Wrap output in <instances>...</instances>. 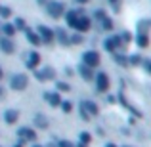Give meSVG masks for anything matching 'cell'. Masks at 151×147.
I'll return each instance as SVG.
<instances>
[{"label": "cell", "instance_id": "cell-1", "mask_svg": "<svg viewBox=\"0 0 151 147\" xmlns=\"http://www.w3.org/2000/svg\"><path fill=\"white\" fill-rule=\"evenodd\" d=\"M61 4H55V6H50V11H52V15H59L61 14Z\"/></svg>", "mask_w": 151, "mask_h": 147}, {"label": "cell", "instance_id": "cell-2", "mask_svg": "<svg viewBox=\"0 0 151 147\" xmlns=\"http://www.w3.org/2000/svg\"><path fill=\"white\" fill-rule=\"evenodd\" d=\"M40 33H42V37H44L46 40H50V38H52V34H50V29H44V27H42V29H40Z\"/></svg>", "mask_w": 151, "mask_h": 147}]
</instances>
